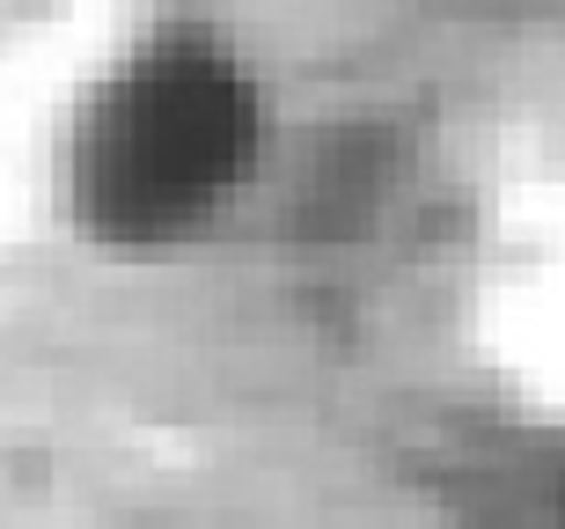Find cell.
Wrapping results in <instances>:
<instances>
[{"mask_svg":"<svg viewBox=\"0 0 565 529\" xmlns=\"http://www.w3.org/2000/svg\"><path fill=\"white\" fill-rule=\"evenodd\" d=\"M257 82L213 30L147 38L82 126V221L104 243H169L228 207L257 162Z\"/></svg>","mask_w":565,"mask_h":529,"instance_id":"6da1fadb","label":"cell"}]
</instances>
